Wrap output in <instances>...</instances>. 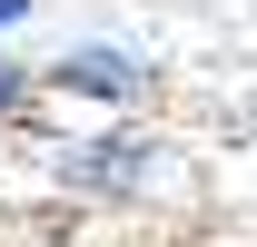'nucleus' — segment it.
Masks as SVG:
<instances>
[{
	"instance_id": "1",
	"label": "nucleus",
	"mask_w": 257,
	"mask_h": 247,
	"mask_svg": "<svg viewBox=\"0 0 257 247\" xmlns=\"http://www.w3.org/2000/svg\"><path fill=\"white\" fill-rule=\"evenodd\" d=\"M60 178L79 188V198H149V188L168 178V149L139 139V129H99L79 149H60Z\"/></svg>"
},
{
	"instance_id": "2",
	"label": "nucleus",
	"mask_w": 257,
	"mask_h": 247,
	"mask_svg": "<svg viewBox=\"0 0 257 247\" xmlns=\"http://www.w3.org/2000/svg\"><path fill=\"white\" fill-rule=\"evenodd\" d=\"M40 79H50V89H69V99H99V109H128V99H149V79H159V69L139 60V50H119V40H79V50H60Z\"/></svg>"
},
{
	"instance_id": "4",
	"label": "nucleus",
	"mask_w": 257,
	"mask_h": 247,
	"mask_svg": "<svg viewBox=\"0 0 257 247\" xmlns=\"http://www.w3.org/2000/svg\"><path fill=\"white\" fill-rule=\"evenodd\" d=\"M20 20H30V0H0V30H20Z\"/></svg>"
},
{
	"instance_id": "3",
	"label": "nucleus",
	"mask_w": 257,
	"mask_h": 247,
	"mask_svg": "<svg viewBox=\"0 0 257 247\" xmlns=\"http://www.w3.org/2000/svg\"><path fill=\"white\" fill-rule=\"evenodd\" d=\"M40 89H50V79H40L30 60H0V119H20V109H30Z\"/></svg>"
}]
</instances>
